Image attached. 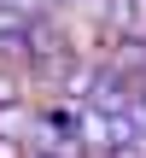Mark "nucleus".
<instances>
[{"label":"nucleus","instance_id":"7ed1b4c3","mask_svg":"<svg viewBox=\"0 0 146 158\" xmlns=\"http://www.w3.org/2000/svg\"><path fill=\"white\" fill-rule=\"evenodd\" d=\"M0 158H35V152H29V141H6L0 135Z\"/></svg>","mask_w":146,"mask_h":158},{"label":"nucleus","instance_id":"f257e3e1","mask_svg":"<svg viewBox=\"0 0 146 158\" xmlns=\"http://www.w3.org/2000/svg\"><path fill=\"white\" fill-rule=\"evenodd\" d=\"M29 129H35V111H29V100H18V106H0V135H6V141H29Z\"/></svg>","mask_w":146,"mask_h":158},{"label":"nucleus","instance_id":"f03ea898","mask_svg":"<svg viewBox=\"0 0 146 158\" xmlns=\"http://www.w3.org/2000/svg\"><path fill=\"white\" fill-rule=\"evenodd\" d=\"M23 88H29V76L0 64V106H18V100H23Z\"/></svg>","mask_w":146,"mask_h":158}]
</instances>
